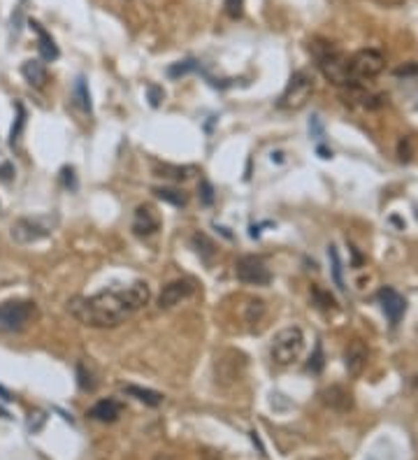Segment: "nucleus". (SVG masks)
<instances>
[{"label":"nucleus","instance_id":"f3484780","mask_svg":"<svg viewBox=\"0 0 418 460\" xmlns=\"http://www.w3.org/2000/svg\"><path fill=\"white\" fill-rule=\"evenodd\" d=\"M123 393L135 397V400L149 404V407H158L160 402H163V395L156 393V390L151 388H142V386H132V383H128V386H123Z\"/></svg>","mask_w":418,"mask_h":460},{"label":"nucleus","instance_id":"5701e85b","mask_svg":"<svg viewBox=\"0 0 418 460\" xmlns=\"http://www.w3.org/2000/svg\"><path fill=\"white\" fill-rule=\"evenodd\" d=\"M193 70H198V63L195 61H179V63H174V66L167 68V75H170L172 79H177V77H184L188 72H193Z\"/></svg>","mask_w":418,"mask_h":460},{"label":"nucleus","instance_id":"6e6552de","mask_svg":"<svg viewBox=\"0 0 418 460\" xmlns=\"http://www.w3.org/2000/svg\"><path fill=\"white\" fill-rule=\"evenodd\" d=\"M247 365V358L237 351H226L216 358V381L221 383H233L242 376V369Z\"/></svg>","mask_w":418,"mask_h":460},{"label":"nucleus","instance_id":"a211bd4d","mask_svg":"<svg viewBox=\"0 0 418 460\" xmlns=\"http://www.w3.org/2000/svg\"><path fill=\"white\" fill-rule=\"evenodd\" d=\"M153 195L163 202H170L174 207H184L188 202V195L179 188H170V186H160V188H153Z\"/></svg>","mask_w":418,"mask_h":460},{"label":"nucleus","instance_id":"4468645a","mask_svg":"<svg viewBox=\"0 0 418 460\" xmlns=\"http://www.w3.org/2000/svg\"><path fill=\"white\" fill-rule=\"evenodd\" d=\"M31 28L38 33V49H40V56L45 61H56L59 59V47H56L54 38L49 35L45 28H42L38 21H31Z\"/></svg>","mask_w":418,"mask_h":460},{"label":"nucleus","instance_id":"39448f33","mask_svg":"<svg viewBox=\"0 0 418 460\" xmlns=\"http://www.w3.org/2000/svg\"><path fill=\"white\" fill-rule=\"evenodd\" d=\"M35 302L31 300H7L0 305V330L19 332L35 319Z\"/></svg>","mask_w":418,"mask_h":460},{"label":"nucleus","instance_id":"412c9836","mask_svg":"<svg viewBox=\"0 0 418 460\" xmlns=\"http://www.w3.org/2000/svg\"><path fill=\"white\" fill-rule=\"evenodd\" d=\"M327 256H330L334 284H337V289H339V291H344L346 286H344V277H341V261H339V251H337V247H330V249H327Z\"/></svg>","mask_w":418,"mask_h":460},{"label":"nucleus","instance_id":"473e14b6","mask_svg":"<svg viewBox=\"0 0 418 460\" xmlns=\"http://www.w3.org/2000/svg\"><path fill=\"white\" fill-rule=\"evenodd\" d=\"M14 177V167L10 165V163H3L0 165V179L3 181H10Z\"/></svg>","mask_w":418,"mask_h":460},{"label":"nucleus","instance_id":"4be33fe9","mask_svg":"<svg viewBox=\"0 0 418 460\" xmlns=\"http://www.w3.org/2000/svg\"><path fill=\"white\" fill-rule=\"evenodd\" d=\"M24 125H26V109H24V105L17 102V121H14L12 130H10V144L12 146L17 144V139L21 137V130H24Z\"/></svg>","mask_w":418,"mask_h":460},{"label":"nucleus","instance_id":"c85d7f7f","mask_svg":"<svg viewBox=\"0 0 418 460\" xmlns=\"http://www.w3.org/2000/svg\"><path fill=\"white\" fill-rule=\"evenodd\" d=\"M307 367H309V372H314V374H318L320 369H323V351H320V344L316 346V353L309 358V365Z\"/></svg>","mask_w":418,"mask_h":460},{"label":"nucleus","instance_id":"f257e3e1","mask_svg":"<svg viewBox=\"0 0 418 460\" xmlns=\"http://www.w3.org/2000/svg\"><path fill=\"white\" fill-rule=\"evenodd\" d=\"M151 291L144 282H135L125 289L100 291L95 296H77L68 302V312L88 328H116L121 325L130 314L149 305Z\"/></svg>","mask_w":418,"mask_h":460},{"label":"nucleus","instance_id":"ddd939ff","mask_svg":"<svg viewBox=\"0 0 418 460\" xmlns=\"http://www.w3.org/2000/svg\"><path fill=\"white\" fill-rule=\"evenodd\" d=\"M132 230H135L137 235H151V233H156V230H158V219L153 216V209L149 205L137 207Z\"/></svg>","mask_w":418,"mask_h":460},{"label":"nucleus","instance_id":"423d86ee","mask_svg":"<svg viewBox=\"0 0 418 460\" xmlns=\"http://www.w3.org/2000/svg\"><path fill=\"white\" fill-rule=\"evenodd\" d=\"M383 68H386V59L376 49H360L358 54L351 56V72L358 84L360 79H372V77L381 75Z\"/></svg>","mask_w":418,"mask_h":460},{"label":"nucleus","instance_id":"f8f14e48","mask_svg":"<svg viewBox=\"0 0 418 460\" xmlns=\"http://www.w3.org/2000/svg\"><path fill=\"white\" fill-rule=\"evenodd\" d=\"M121 402L116 400H100L95 402L93 407L88 409V416L93 418V421H100V423H114L118 416H121Z\"/></svg>","mask_w":418,"mask_h":460},{"label":"nucleus","instance_id":"b1692460","mask_svg":"<svg viewBox=\"0 0 418 460\" xmlns=\"http://www.w3.org/2000/svg\"><path fill=\"white\" fill-rule=\"evenodd\" d=\"M77 381H79V388H82V390H93V388H95L93 374L88 372L84 362H77Z\"/></svg>","mask_w":418,"mask_h":460},{"label":"nucleus","instance_id":"6ab92c4d","mask_svg":"<svg viewBox=\"0 0 418 460\" xmlns=\"http://www.w3.org/2000/svg\"><path fill=\"white\" fill-rule=\"evenodd\" d=\"M323 402L330 404V407H334V409H346V407H351V397H348V395L344 393V388H339V386L327 388L325 393H323Z\"/></svg>","mask_w":418,"mask_h":460},{"label":"nucleus","instance_id":"9b49d317","mask_svg":"<svg viewBox=\"0 0 418 460\" xmlns=\"http://www.w3.org/2000/svg\"><path fill=\"white\" fill-rule=\"evenodd\" d=\"M379 302L383 307V312H386L390 325L400 323V319L404 316V312H407V300H404L395 289H388L386 286V289L379 291Z\"/></svg>","mask_w":418,"mask_h":460},{"label":"nucleus","instance_id":"0eeeda50","mask_svg":"<svg viewBox=\"0 0 418 460\" xmlns=\"http://www.w3.org/2000/svg\"><path fill=\"white\" fill-rule=\"evenodd\" d=\"M235 275L240 282L251 284V286H265L272 282V272L268 265L263 263V258L258 256H242L235 263Z\"/></svg>","mask_w":418,"mask_h":460},{"label":"nucleus","instance_id":"9d476101","mask_svg":"<svg viewBox=\"0 0 418 460\" xmlns=\"http://www.w3.org/2000/svg\"><path fill=\"white\" fill-rule=\"evenodd\" d=\"M47 235H49V228L42 226L40 221H33V219H19L12 226V240L19 244L40 242V240H45Z\"/></svg>","mask_w":418,"mask_h":460},{"label":"nucleus","instance_id":"2f4dec72","mask_svg":"<svg viewBox=\"0 0 418 460\" xmlns=\"http://www.w3.org/2000/svg\"><path fill=\"white\" fill-rule=\"evenodd\" d=\"M314 296L318 298V302H320V307H332L334 305V300L330 298V296H325V293H320L318 289H314Z\"/></svg>","mask_w":418,"mask_h":460},{"label":"nucleus","instance_id":"cd10ccee","mask_svg":"<svg viewBox=\"0 0 418 460\" xmlns=\"http://www.w3.org/2000/svg\"><path fill=\"white\" fill-rule=\"evenodd\" d=\"M223 7H226V14L230 19H240L244 12V0H226Z\"/></svg>","mask_w":418,"mask_h":460},{"label":"nucleus","instance_id":"c756f323","mask_svg":"<svg viewBox=\"0 0 418 460\" xmlns=\"http://www.w3.org/2000/svg\"><path fill=\"white\" fill-rule=\"evenodd\" d=\"M63 184H65V188H77L75 170H72V167H63Z\"/></svg>","mask_w":418,"mask_h":460},{"label":"nucleus","instance_id":"a878e982","mask_svg":"<svg viewBox=\"0 0 418 460\" xmlns=\"http://www.w3.org/2000/svg\"><path fill=\"white\" fill-rule=\"evenodd\" d=\"M263 312H265L263 300H251V302L247 305V321L249 323H256V321L263 316Z\"/></svg>","mask_w":418,"mask_h":460},{"label":"nucleus","instance_id":"1a4fd4ad","mask_svg":"<svg viewBox=\"0 0 418 460\" xmlns=\"http://www.w3.org/2000/svg\"><path fill=\"white\" fill-rule=\"evenodd\" d=\"M193 293H195V284L191 279H174V282L163 286V291L158 296V307L160 309H170V307L179 305L181 300L191 298Z\"/></svg>","mask_w":418,"mask_h":460},{"label":"nucleus","instance_id":"2eb2a0df","mask_svg":"<svg viewBox=\"0 0 418 460\" xmlns=\"http://www.w3.org/2000/svg\"><path fill=\"white\" fill-rule=\"evenodd\" d=\"M21 75H24V79L31 84V86L45 89V84H47V68H45V63L26 61L24 66H21Z\"/></svg>","mask_w":418,"mask_h":460},{"label":"nucleus","instance_id":"bb28decb","mask_svg":"<svg viewBox=\"0 0 418 460\" xmlns=\"http://www.w3.org/2000/svg\"><path fill=\"white\" fill-rule=\"evenodd\" d=\"M198 191H200V200H202V205H214V186L209 184L207 179H202L200 181V186H198Z\"/></svg>","mask_w":418,"mask_h":460},{"label":"nucleus","instance_id":"dca6fc26","mask_svg":"<svg viewBox=\"0 0 418 460\" xmlns=\"http://www.w3.org/2000/svg\"><path fill=\"white\" fill-rule=\"evenodd\" d=\"M344 358H346L348 372H351V374H358L360 369L365 367V362H367V351H365V346H362L360 342H353V344L346 348Z\"/></svg>","mask_w":418,"mask_h":460},{"label":"nucleus","instance_id":"7ed1b4c3","mask_svg":"<svg viewBox=\"0 0 418 460\" xmlns=\"http://www.w3.org/2000/svg\"><path fill=\"white\" fill-rule=\"evenodd\" d=\"M302 348H304L302 328L288 325V328H281V330L272 337L270 355L277 365H291V362H295L300 355H302Z\"/></svg>","mask_w":418,"mask_h":460},{"label":"nucleus","instance_id":"393cba45","mask_svg":"<svg viewBox=\"0 0 418 460\" xmlns=\"http://www.w3.org/2000/svg\"><path fill=\"white\" fill-rule=\"evenodd\" d=\"M193 244H195V247H198V254H202V258H205V261H209V258H212V254H214V244L209 242L205 235L195 233V235H193Z\"/></svg>","mask_w":418,"mask_h":460},{"label":"nucleus","instance_id":"f03ea898","mask_svg":"<svg viewBox=\"0 0 418 460\" xmlns=\"http://www.w3.org/2000/svg\"><path fill=\"white\" fill-rule=\"evenodd\" d=\"M309 52H311L314 59H316L318 70L323 72V77L330 84H334V86L346 89V86L358 84L353 79V72H351V59H346V56L341 54L339 49L332 45V42L311 40L309 42Z\"/></svg>","mask_w":418,"mask_h":460},{"label":"nucleus","instance_id":"7c9ffc66","mask_svg":"<svg viewBox=\"0 0 418 460\" xmlns=\"http://www.w3.org/2000/svg\"><path fill=\"white\" fill-rule=\"evenodd\" d=\"M149 100L153 107H158L160 100H163V91H160L158 86H149Z\"/></svg>","mask_w":418,"mask_h":460},{"label":"nucleus","instance_id":"20e7f679","mask_svg":"<svg viewBox=\"0 0 418 460\" xmlns=\"http://www.w3.org/2000/svg\"><path fill=\"white\" fill-rule=\"evenodd\" d=\"M314 93V77L304 70H297V72L291 75L288 84H286L281 98H279V107L281 109H288V112H295V109H302L309 98Z\"/></svg>","mask_w":418,"mask_h":460},{"label":"nucleus","instance_id":"aec40b11","mask_svg":"<svg viewBox=\"0 0 418 460\" xmlns=\"http://www.w3.org/2000/svg\"><path fill=\"white\" fill-rule=\"evenodd\" d=\"M75 102L79 105V107L91 114V109H93V105H91V93H88V86H86V79L79 77V79L75 82Z\"/></svg>","mask_w":418,"mask_h":460}]
</instances>
